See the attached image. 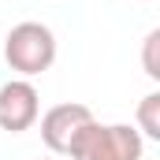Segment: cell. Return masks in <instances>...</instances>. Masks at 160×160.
<instances>
[{
  "label": "cell",
  "mask_w": 160,
  "mask_h": 160,
  "mask_svg": "<svg viewBox=\"0 0 160 160\" xmlns=\"http://www.w3.org/2000/svg\"><path fill=\"white\" fill-rule=\"evenodd\" d=\"M145 138L130 123H89L71 145V160H142Z\"/></svg>",
  "instance_id": "1"
},
{
  "label": "cell",
  "mask_w": 160,
  "mask_h": 160,
  "mask_svg": "<svg viewBox=\"0 0 160 160\" xmlns=\"http://www.w3.org/2000/svg\"><path fill=\"white\" fill-rule=\"evenodd\" d=\"M4 60L22 78H34V75L48 71L56 63V34L45 22L26 19V22H19V26L8 30V38H4Z\"/></svg>",
  "instance_id": "2"
},
{
  "label": "cell",
  "mask_w": 160,
  "mask_h": 160,
  "mask_svg": "<svg viewBox=\"0 0 160 160\" xmlns=\"http://www.w3.org/2000/svg\"><path fill=\"white\" fill-rule=\"evenodd\" d=\"M38 119H41V142L48 145V153L67 157L71 145H75V138L93 123V112H89V104L63 101V104H52V108H48L45 116H38Z\"/></svg>",
  "instance_id": "3"
},
{
  "label": "cell",
  "mask_w": 160,
  "mask_h": 160,
  "mask_svg": "<svg viewBox=\"0 0 160 160\" xmlns=\"http://www.w3.org/2000/svg\"><path fill=\"white\" fill-rule=\"evenodd\" d=\"M41 116V93L30 78H11L0 86V130L22 134Z\"/></svg>",
  "instance_id": "4"
},
{
  "label": "cell",
  "mask_w": 160,
  "mask_h": 160,
  "mask_svg": "<svg viewBox=\"0 0 160 160\" xmlns=\"http://www.w3.org/2000/svg\"><path fill=\"white\" fill-rule=\"evenodd\" d=\"M142 138H153L160 142V93L153 89L149 97H142V104H138V127H134Z\"/></svg>",
  "instance_id": "5"
},
{
  "label": "cell",
  "mask_w": 160,
  "mask_h": 160,
  "mask_svg": "<svg viewBox=\"0 0 160 160\" xmlns=\"http://www.w3.org/2000/svg\"><path fill=\"white\" fill-rule=\"evenodd\" d=\"M157 48H160V30H149L145 34V45H142V67L153 82H160V60H157Z\"/></svg>",
  "instance_id": "6"
},
{
  "label": "cell",
  "mask_w": 160,
  "mask_h": 160,
  "mask_svg": "<svg viewBox=\"0 0 160 160\" xmlns=\"http://www.w3.org/2000/svg\"><path fill=\"white\" fill-rule=\"evenodd\" d=\"M48 160H52V157H48Z\"/></svg>",
  "instance_id": "7"
}]
</instances>
